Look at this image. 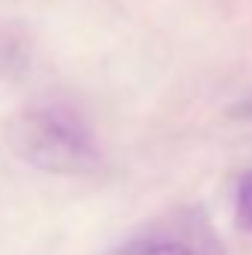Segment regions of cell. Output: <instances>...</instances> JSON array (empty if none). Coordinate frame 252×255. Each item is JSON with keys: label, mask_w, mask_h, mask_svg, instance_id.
Masks as SVG:
<instances>
[{"label": "cell", "mask_w": 252, "mask_h": 255, "mask_svg": "<svg viewBox=\"0 0 252 255\" xmlns=\"http://www.w3.org/2000/svg\"><path fill=\"white\" fill-rule=\"evenodd\" d=\"M9 142L18 157L45 172L74 175L98 166L92 130L65 107L24 110L9 128Z\"/></svg>", "instance_id": "6da1fadb"}, {"label": "cell", "mask_w": 252, "mask_h": 255, "mask_svg": "<svg viewBox=\"0 0 252 255\" xmlns=\"http://www.w3.org/2000/svg\"><path fill=\"white\" fill-rule=\"evenodd\" d=\"M113 255H190V250L178 241H166V238H148V241H136L127 244Z\"/></svg>", "instance_id": "7a4b0ae2"}, {"label": "cell", "mask_w": 252, "mask_h": 255, "mask_svg": "<svg viewBox=\"0 0 252 255\" xmlns=\"http://www.w3.org/2000/svg\"><path fill=\"white\" fill-rule=\"evenodd\" d=\"M235 220L244 232L252 235V169L241 175L238 193H235Z\"/></svg>", "instance_id": "3957f363"}, {"label": "cell", "mask_w": 252, "mask_h": 255, "mask_svg": "<svg viewBox=\"0 0 252 255\" xmlns=\"http://www.w3.org/2000/svg\"><path fill=\"white\" fill-rule=\"evenodd\" d=\"M238 113H244V116H252V101H247V104H244V107H241Z\"/></svg>", "instance_id": "277c9868"}]
</instances>
